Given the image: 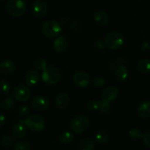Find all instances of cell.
Masks as SVG:
<instances>
[{"label":"cell","mask_w":150,"mask_h":150,"mask_svg":"<svg viewBox=\"0 0 150 150\" xmlns=\"http://www.w3.org/2000/svg\"><path fill=\"white\" fill-rule=\"evenodd\" d=\"M61 71L55 66H48L42 71V79L48 84H55L61 79Z\"/></svg>","instance_id":"obj_3"},{"label":"cell","mask_w":150,"mask_h":150,"mask_svg":"<svg viewBox=\"0 0 150 150\" xmlns=\"http://www.w3.org/2000/svg\"><path fill=\"white\" fill-rule=\"evenodd\" d=\"M16 69V64L10 59H6L0 63V73L3 75H10Z\"/></svg>","instance_id":"obj_16"},{"label":"cell","mask_w":150,"mask_h":150,"mask_svg":"<svg viewBox=\"0 0 150 150\" xmlns=\"http://www.w3.org/2000/svg\"><path fill=\"white\" fill-rule=\"evenodd\" d=\"M30 111V107L27 104H24V105H22L19 107L18 108V113L22 116H26Z\"/></svg>","instance_id":"obj_33"},{"label":"cell","mask_w":150,"mask_h":150,"mask_svg":"<svg viewBox=\"0 0 150 150\" xmlns=\"http://www.w3.org/2000/svg\"><path fill=\"white\" fill-rule=\"evenodd\" d=\"M11 86L10 83L6 80H0V94L7 95L10 92Z\"/></svg>","instance_id":"obj_24"},{"label":"cell","mask_w":150,"mask_h":150,"mask_svg":"<svg viewBox=\"0 0 150 150\" xmlns=\"http://www.w3.org/2000/svg\"><path fill=\"white\" fill-rule=\"evenodd\" d=\"M110 139V134L108 131L105 130H100L96 133L95 136V139L98 143L103 144L108 142Z\"/></svg>","instance_id":"obj_21"},{"label":"cell","mask_w":150,"mask_h":150,"mask_svg":"<svg viewBox=\"0 0 150 150\" xmlns=\"http://www.w3.org/2000/svg\"><path fill=\"white\" fill-rule=\"evenodd\" d=\"M142 136H143V133L139 129L136 128V127L132 128L129 131V136L130 137V139L134 141H137L139 139H142Z\"/></svg>","instance_id":"obj_28"},{"label":"cell","mask_w":150,"mask_h":150,"mask_svg":"<svg viewBox=\"0 0 150 150\" xmlns=\"http://www.w3.org/2000/svg\"><path fill=\"white\" fill-rule=\"evenodd\" d=\"M110 110H111V105H110L109 103H106V102H103V101H102L100 108L99 109L100 112L103 113V114H107V113L109 112Z\"/></svg>","instance_id":"obj_32"},{"label":"cell","mask_w":150,"mask_h":150,"mask_svg":"<svg viewBox=\"0 0 150 150\" xmlns=\"http://www.w3.org/2000/svg\"><path fill=\"white\" fill-rule=\"evenodd\" d=\"M141 48L144 51H150V42L149 41L145 40L141 43Z\"/></svg>","instance_id":"obj_35"},{"label":"cell","mask_w":150,"mask_h":150,"mask_svg":"<svg viewBox=\"0 0 150 150\" xmlns=\"http://www.w3.org/2000/svg\"><path fill=\"white\" fill-rule=\"evenodd\" d=\"M68 42L67 38L63 35L59 36L53 42V48L57 52H62L67 48Z\"/></svg>","instance_id":"obj_17"},{"label":"cell","mask_w":150,"mask_h":150,"mask_svg":"<svg viewBox=\"0 0 150 150\" xmlns=\"http://www.w3.org/2000/svg\"><path fill=\"white\" fill-rule=\"evenodd\" d=\"M92 84L94 85V86H95V87L97 88L103 87L105 83V79L100 76H94V77L92 78Z\"/></svg>","instance_id":"obj_29"},{"label":"cell","mask_w":150,"mask_h":150,"mask_svg":"<svg viewBox=\"0 0 150 150\" xmlns=\"http://www.w3.org/2000/svg\"><path fill=\"white\" fill-rule=\"evenodd\" d=\"M128 75V70L124 64H120L117 66L114 71V76L119 81L123 82L127 80Z\"/></svg>","instance_id":"obj_14"},{"label":"cell","mask_w":150,"mask_h":150,"mask_svg":"<svg viewBox=\"0 0 150 150\" xmlns=\"http://www.w3.org/2000/svg\"><path fill=\"white\" fill-rule=\"evenodd\" d=\"M32 12L36 17L42 18L46 15L47 10V4L43 0H36L34 1L31 6Z\"/></svg>","instance_id":"obj_8"},{"label":"cell","mask_w":150,"mask_h":150,"mask_svg":"<svg viewBox=\"0 0 150 150\" xmlns=\"http://www.w3.org/2000/svg\"><path fill=\"white\" fill-rule=\"evenodd\" d=\"M70 97L66 93H60L55 99V103L58 108H64L70 103Z\"/></svg>","instance_id":"obj_19"},{"label":"cell","mask_w":150,"mask_h":150,"mask_svg":"<svg viewBox=\"0 0 150 150\" xmlns=\"http://www.w3.org/2000/svg\"><path fill=\"white\" fill-rule=\"evenodd\" d=\"M142 139V142L144 144L145 146L150 147V131L145 132L144 133H143Z\"/></svg>","instance_id":"obj_34"},{"label":"cell","mask_w":150,"mask_h":150,"mask_svg":"<svg viewBox=\"0 0 150 150\" xmlns=\"http://www.w3.org/2000/svg\"><path fill=\"white\" fill-rule=\"evenodd\" d=\"M1 105L2 108L6 110H10L13 108L16 105V101L13 98L10 97H7V98H4L1 102Z\"/></svg>","instance_id":"obj_26"},{"label":"cell","mask_w":150,"mask_h":150,"mask_svg":"<svg viewBox=\"0 0 150 150\" xmlns=\"http://www.w3.org/2000/svg\"><path fill=\"white\" fill-rule=\"evenodd\" d=\"M31 145L26 141L18 142L13 145V150H30Z\"/></svg>","instance_id":"obj_27"},{"label":"cell","mask_w":150,"mask_h":150,"mask_svg":"<svg viewBox=\"0 0 150 150\" xmlns=\"http://www.w3.org/2000/svg\"><path fill=\"white\" fill-rule=\"evenodd\" d=\"M94 20L98 24L104 26L109 22V16L108 13L103 10H98L94 13Z\"/></svg>","instance_id":"obj_15"},{"label":"cell","mask_w":150,"mask_h":150,"mask_svg":"<svg viewBox=\"0 0 150 150\" xmlns=\"http://www.w3.org/2000/svg\"><path fill=\"white\" fill-rule=\"evenodd\" d=\"M124 36L117 31H112L105 35V42L107 48L115 50L120 48L124 43Z\"/></svg>","instance_id":"obj_1"},{"label":"cell","mask_w":150,"mask_h":150,"mask_svg":"<svg viewBox=\"0 0 150 150\" xmlns=\"http://www.w3.org/2000/svg\"><path fill=\"white\" fill-rule=\"evenodd\" d=\"M26 126L24 120H20L14 125L12 130L13 136L16 139H21L25 136L26 133Z\"/></svg>","instance_id":"obj_11"},{"label":"cell","mask_w":150,"mask_h":150,"mask_svg":"<svg viewBox=\"0 0 150 150\" xmlns=\"http://www.w3.org/2000/svg\"><path fill=\"white\" fill-rule=\"evenodd\" d=\"M0 105H1V101H0Z\"/></svg>","instance_id":"obj_37"},{"label":"cell","mask_w":150,"mask_h":150,"mask_svg":"<svg viewBox=\"0 0 150 150\" xmlns=\"http://www.w3.org/2000/svg\"><path fill=\"white\" fill-rule=\"evenodd\" d=\"M74 140V135L68 131H65L62 133L59 136V141L64 144H69Z\"/></svg>","instance_id":"obj_23"},{"label":"cell","mask_w":150,"mask_h":150,"mask_svg":"<svg viewBox=\"0 0 150 150\" xmlns=\"http://www.w3.org/2000/svg\"><path fill=\"white\" fill-rule=\"evenodd\" d=\"M73 80L76 85L84 87L89 85L91 82V77L88 73L82 70H78L74 73Z\"/></svg>","instance_id":"obj_9"},{"label":"cell","mask_w":150,"mask_h":150,"mask_svg":"<svg viewBox=\"0 0 150 150\" xmlns=\"http://www.w3.org/2000/svg\"><path fill=\"white\" fill-rule=\"evenodd\" d=\"M6 10L13 16H20L25 13L26 4L22 0H9L6 4Z\"/></svg>","instance_id":"obj_5"},{"label":"cell","mask_w":150,"mask_h":150,"mask_svg":"<svg viewBox=\"0 0 150 150\" xmlns=\"http://www.w3.org/2000/svg\"><path fill=\"white\" fill-rule=\"evenodd\" d=\"M6 123V117L3 114H0V127L4 125Z\"/></svg>","instance_id":"obj_36"},{"label":"cell","mask_w":150,"mask_h":150,"mask_svg":"<svg viewBox=\"0 0 150 150\" xmlns=\"http://www.w3.org/2000/svg\"><path fill=\"white\" fill-rule=\"evenodd\" d=\"M149 100H150V98H149ZM149 103H150V101H149Z\"/></svg>","instance_id":"obj_38"},{"label":"cell","mask_w":150,"mask_h":150,"mask_svg":"<svg viewBox=\"0 0 150 150\" xmlns=\"http://www.w3.org/2000/svg\"><path fill=\"white\" fill-rule=\"evenodd\" d=\"M26 127L34 132H40L45 127V122L41 116L38 114H32L24 120Z\"/></svg>","instance_id":"obj_4"},{"label":"cell","mask_w":150,"mask_h":150,"mask_svg":"<svg viewBox=\"0 0 150 150\" xmlns=\"http://www.w3.org/2000/svg\"><path fill=\"white\" fill-rule=\"evenodd\" d=\"M13 98L18 101H26L30 98V89L26 85L19 83L14 86L12 90Z\"/></svg>","instance_id":"obj_7"},{"label":"cell","mask_w":150,"mask_h":150,"mask_svg":"<svg viewBox=\"0 0 150 150\" xmlns=\"http://www.w3.org/2000/svg\"><path fill=\"white\" fill-rule=\"evenodd\" d=\"M41 29L43 35L46 37L54 38L60 34L62 31V26L57 21L54 19H48L43 22Z\"/></svg>","instance_id":"obj_2"},{"label":"cell","mask_w":150,"mask_h":150,"mask_svg":"<svg viewBox=\"0 0 150 150\" xmlns=\"http://www.w3.org/2000/svg\"><path fill=\"white\" fill-rule=\"evenodd\" d=\"M95 147V142L89 138L83 139L79 143V150H94Z\"/></svg>","instance_id":"obj_22"},{"label":"cell","mask_w":150,"mask_h":150,"mask_svg":"<svg viewBox=\"0 0 150 150\" xmlns=\"http://www.w3.org/2000/svg\"><path fill=\"white\" fill-rule=\"evenodd\" d=\"M137 69L140 73L144 74L150 73V59H143L137 64Z\"/></svg>","instance_id":"obj_20"},{"label":"cell","mask_w":150,"mask_h":150,"mask_svg":"<svg viewBox=\"0 0 150 150\" xmlns=\"http://www.w3.org/2000/svg\"><path fill=\"white\" fill-rule=\"evenodd\" d=\"M1 143L5 147H9L13 144V139L9 135H4L1 137Z\"/></svg>","instance_id":"obj_31"},{"label":"cell","mask_w":150,"mask_h":150,"mask_svg":"<svg viewBox=\"0 0 150 150\" xmlns=\"http://www.w3.org/2000/svg\"><path fill=\"white\" fill-rule=\"evenodd\" d=\"M119 95V89L116 86H108L102 92L101 98L103 102L111 103L114 101Z\"/></svg>","instance_id":"obj_10"},{"label":"cell","mask_w":150,"mask_h":150,"mask_svg":"<svg viewBox=\"0 0 150 150\" xmlns=\"http://www.w3.org/2000/svg\"><path fill=\"white\" fill-rule=\"evenodd\" d=\"M89 120L83 115H79L73 118L70 121V127L76 133H81L87 128Z\"/></svg>","instance_id":"obj_6"},{"label":"cell","mask_w":150,"mask_h":150,"mask_svg":"<svg viewBox=\"0 0 150 150\" xmlns=\"http://www.w3.org/2000/svg\"><path fill=\"white\" fill-rule=\"evenodd\" d=\"M101 101L98 100H91L86 103V108L91 111H95L100 109L101 105Z\"/></svg>","instance_id":"obj_25"},{"label":"cell","mask_w":150,"mask_h":150,"mask_svg":"<svg viewBox=\"0 0 150 150\" xmlns=\"http://www.w3.org/2000/svg\"><path fill=\"white\" fill-rule=\"evenodd\" d=\"M40 77V75L38 70H31L25 75L24 82L27 86H34L39 81Z\"/></svg>","instance_id":"obj_13"},{"label":"cell","mask_w":150,"mask_h":150,"mask_svg":"<svg viewBox=\"0 0 150 150\" xmlns=\"http://www.w3.org/2000/svg\"><path fill=\"white\" fill-rule=\"evenodd\" d=\"M31 104L35 110L42 111L47 109V108L49 105V101L45 97L36 96L32 100Z\"/></svg>","instance_id":"obj_12"},{"label":"cell","mask_w":150,"mask_h":150,"mask_svg":"<svg viewBox=\"0 0 150 150\" xmlns=\"http://www.w3.org/2000/svg\"><path fill=\"white\" fill-rule=\"evenodd\" d=\"M137 114L139 117L146 119L150 117V103L148 101H143L139 105L137 108Z\"/></svg>","instance_id":"obj_18"},{"label":"cell","mask_w":150,"mask_h":150,"mask_svg":"<svg viewBox=\"0 0 150 150\" xmlns=\"http://www.w3.org/2000/svg\"><path fill=\"white\" fill-rule=\"evenodd\" d=\"M35 67L37 70L43 71V70L47 67V62L42 58L38 59L35 62Z\"/></svg>","instance_id":"obj_30"}]
</instances>
